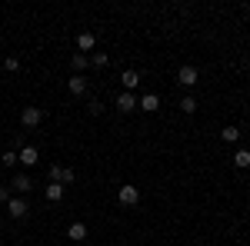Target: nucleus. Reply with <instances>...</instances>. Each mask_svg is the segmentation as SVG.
Returning a JSON list of instances; mask_svg holds the SVG:
<instances>
[{
	"label": "nucleus",
	"instance_id": "f03ea898",
	"mask_svg": "<svg viewBox=\"0 0 250 246\" xmlns=\"http://www.w3.org/2000/svg\"><path fill=\"white\" fill-rule=\"evenodd\" d=\"M117 200H120V207H137V203H140V189L137 187H120L117 189Z\"/></svg>",
	"mask_w": 250,
	"mask_h": 246
},
{
	"label": "nucleus",
	"instance_id": "412c9836",
	"mask_svg": "<svg viewBox=\"0 0 250 246\" xmlns=\"http://www.w3.org/2000/svg\"><path fill=\"white\" fill-rule=\"evenodd\" d=\"M3 67L14 74V70H20V60H17V57H7V60H3Z\"/></svg>",
	"mask_w": 250,
	"mask_h": 246
},
{
	"label": "nucleus",
	"instance_id": "dca6fc26",
	"mask_svg": "<svg viewBox=\"0 0 250 246\" xmlns=\"http://www.w3.org/2000/svg\"><path fill=\"white\" fill-rule=\"evenodd\" d=\"M220 136H224V143H237V140H240V130H237V127H224Z\"/></svg>",
	"mask_w": 250,
	"mask_h": 246
},
{
	"label": "nucleus",
	"instance_id": "6e6552de",
	"mask_svg": "<svg viewBox=\"0 0 250 246\" xmlns=\"http://www.w3.org/2000/svg\"><path fill=\"white\" fill-rule=\"evenodd\" d=\"M117 110H120V114H134L137 110V96L134 94H120L117 96Z\"/></svg>",
	"mask_w": 250,
	"mask_h": 246
},
{
	"label": "nucleus",
	"instance_id": "6ab92c4d",
	"mask_svg": "<svg viewBox=\"0 0 250 246\" xmlns=\"http://www.w3.org/2000/svg\"><path fill=\"white\" fill-rule=\"evenodd\" d=\"M63 170L67 167H50V183H63Z\"/></svg>",
	"mask_w": 250,
	"mask_h": 246
},
{
	"label": "nucleus",
	"instance_id": "f3484780",
	"mask_svg": "<svg viewBox=\"0 0 250 246\" xmlns=\"http://www.w3.org/2000/svg\"><path fill=\"white\" fill-rule=\"evenodd\" d=\"M180 110H184V114H193V110H197V100H193V96L187 94L184 100H180Z\"/></svg>",
	"mask_w": 250,
	"mask_h": 246
},
{
	"label": "nucleus",
	"instance_id": "aec40b11",
	"mask_svg": "<svg viewBox=\"0 0 250 246\" xmlns=\"http://www.w3.org/2000/svg\"><path fill=\"white\" fill-rule=\"evenodd\" d=\"M0 163H3V167H14V163H17V153H14V150H7L3 156H0Z\"/></svg>",
	"mask_w": 250,
	"mask_h": 246
},
{
	"label": "nucleus",
	"instance_id": "f257e3e1",
	"mask_svg": "<svg viewBox=\"0 0 250 246\" xmlns=\"http://www.w3.org/2000/svg\"><path fill=\"white\" fill-rule=\"evenodd\" d=\"M177 83L190 90L193 83H200V70H197V67H190V63H184V67L177 70Z\"/></svg>",
	"mask_w": 250,
	"mask_h": 246
},
{
	"label": "nucleus",
	"instance_id": "20e7f679",
	"mask_svg": "<svg viewBox=\"0 0 250 246\" xmlns=\"http://www.w3.org/2000/svg\"><path fill=\"white\" fill-rule=\"evenodd\" d=\"M37 160H40V150H37V147H27V143L20 147V153H17V163H23V167H34Z\"/></svg>",
	"mask_w": 250,
	"mask_h": 246
},
{
	"label": "nucleus",
	"instance_id": "7ed1b4c3",
	"mask_svg": "<svg viewBox=\"0 0 250 246\" xmlns=\"http://www.w3.org/2000/svg\"><path fill=\"white\" fill-rule=\"evenodd\" d=\"M40 120H43V110L40 107H23L20 110V123L23 127H40Z\"/></svg>",
	"mask_w": 250,
	"mask_h": 246
},
{
	"label": "nucleus",
	"instance_id": "39448f33",
	"mask_svg": "<svg viewBox=\"0 0 250 246\" xmlns=\"http://www.w3.org/2000/svg\"><path fill=\"white\" fill-rule=\"evenodd\" d=\"M7 209H10V216H14V220H23V216L30 213V209H27V200H20V196H10Z\"/></svg>",
	"mask_w": 250,
	"mask_h": 246
},
{
	"label": "nucleus",
	"instance_id": "1a4fd4ad",
	"mask_svg": "<svg viewBox=\"0 0 250 246\" xmlns=\"http://www.w3.org/2000/svg\"><path fill=\"white\" fill-rule=\"evenodd\" d=\"M157 107H160V96H157V94H144L140 100H137V110H147V114H154Z\"/></svg>",
	"mask_w": 250,
	"mask_h": 246
},
{
	"label": "nucleus",
	"instance_id": "4be33fe9",
	"mask_svg": "<svg viewBox=\"0 0 250 246\" xmlns=\"http://www.w3.org/2000/svg\"><path fill=\"white\" fill-rule=\"evenodd\" d=\"M87 107H90V114H104V103H100V100H90V103H87Z\"/></svg>",
	"mask_w": 250,
	"mask_h": 246
},
{
	"label": "nucleus",
	"instance_id": "423d86ee",
	"mask_svg": "<svg viewBox=\"0 0 250 246\" xmlns=\"http://www.w3.org/2000/svg\"><path fill=\"white\" fill-rule=\"evenodd\" d=\"M120 83H124V94H134L137 87H140V74H137V70H124Z\"/></svg>",
	"mask_w": 250,
	"mask_h": 246
},
{
	"label": "nucleus",
	"instance_id": "4468645a",
	"mask_svg": "<svg viewBox=\"0 0 250 246\" xmlns=\"http://www.w3.org/2000/svg\"><path fill=\"white\" fill-rule=\"evenodd\" d=\"M67 236H70V240H87V227H83V223H70V227H67Z\"/></svg>",
	"mask_w": 250,
	"mask_h": 246
},
{
	"label": "nucleus",
	"instance_id": "a211bd4d",
	"mask_svg": "<svg viewBox=\"0 0 250 246\" xmlns=\"http://www.w3.org/2000/svg\"><path fill=\"white\" fill-rule=\"evenodd\" d=\"M90 63H94L97 70H104V67L110 63V57H107V54H94V57H90Z\"/></svg>",
	"mask_w": 250,
	"mask_h": 246
},
{
	"label": "nucleus",
	"instance_id": "9d476101",
	"mask_svg": "<svg viewBox=\"0 0 250 246\" xmlns=\"http://www.w3.org/2000/svg\"><path fill=\"white\" fill-rule=\"evenodd\" d=\"M67 90H70L74 96H83V94H87V80H83L80 74H74L70 80H67Z\"/></svg>",
	"mask_w": 250,
	"mask_h": 246
},
{
	"label": "nucleus",
	"instance_id": "ddd939ff",
	"mask_svg": "<svg viewBox=\"0 0 250 246\" xmlns=\"http://www.w3.org/2000/svg\"><path fill=\"white\" fill-rule=\"evenodd\" d=\"M47 200H50V203H60V200H63V183H50V187H47Z\"/></svg>",
	"mask_w": 250,
	"mask_h": 246
},
{
	"label": "nucleus",
	"instance_id": "2eb2a0df",
	"mask_svg": "<svg viewBox=\"0 0 250 246\" xmlns=\"http://www.w3.org/2000/svg\"><path fill=\"white\" fill-rule=\"evenodd\" d=\"M70 63H74V70H77V74H83V70L90 67V57H87V54H74V60H70Z\"/></svg>",
	"mask_w": 250,
	"mask_h": 246
},
{
	"label": "nucleus",
	"instance_id": "5701e85b",
	"mask_svg": "<svg viewBox=\"0 0 250 246\" xmlns=\"http://www.w3.org/2000/svg\"><path fill=\"white\" fill-rule=\"evenodd\" d=\"M0 203H10V189L7 187H0Z\"/></svg>",
	"mask_w": 250,
	"mask_h": 246
},
{
	"label": "nucleus",
	"instance_id": "f8f14e48",
	"mask_svg": "<svg viewBox=\"0 0 250 246\" xmlns=\"http://www.w3.org/2000/svg\"><path fill=\"white\" fill-rule=\"evenodd\" d=\"M233 167H237V170H247V167H250V150L240 147V150L233 153Z\"/></svg>",
	"mask_w": 250,
	"mask_h": 246
},
{
	"label": "nucleus",
	"instance_id": "0eeeda50",
	"mask_svg": "<svg viewBox=\"0 0 250 246\" xmlns=\"http://www.w3.org/2000/svg\"><path fill=\"white\" fill-rule=\"evenodd\" d=\"M94 47H97V34H90V30L77 34V50L80 54H87V50H94Z\"/></svg>",
	"mask_w": 250,
	"mask_h": 246
},
{
	"label": "nucleus",
	"instance_id": "9b49d317",
	"mask_svg": "<svg viewBox=\"0 0 250 246\" xmlns=\"http://www.w3.org/2000/svg\"><path fill=\"white\" fill-rule=\"evenodd\" d=\"M10 187L17 189V193H30V189H34V180H30L27 173H20V176H14V183H10Z\"/></svg>",
	"mask_w": 250,
	"mask_h": 246
}]
</instances>
